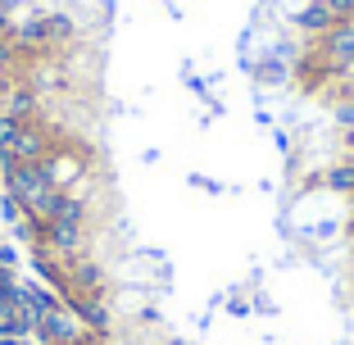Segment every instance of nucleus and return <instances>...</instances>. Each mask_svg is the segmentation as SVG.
Returning <instances> with one entry per match:
<instances>
[{"instance_id": "f03ea898", "label": "nucleus", "mask_w": 354, "mask_h": 345, "mask_svg": "<svg viewBox=\"0 0 354 345\" xmlns=\"http://www.w3.org/2000/svg\"><path fill=\"white\" fill-rule=\"evenodd\" d=\"M32 336H41L46 345H77V341H86L91 332H86V323H82V318H77L73 309H68V304L59 300V304L50 309V314H46L41 323H37V332H32Z\"/></svg>"}, {"instance_id": "20e7f679", "label": "nucleus", "mask_w": 354, "mask_h": 345, "mask_svg": "<svg viewBox=\"0 0 354 345\" xmlns=\"http://www.w3.org/2000/svg\"><path fill=\"white\" fill-rule=\"evenodd\" d=\"M41 168H46V178H50L59 191H73L82 178H91V173H86V155H77V150L59 146V141H55V150L46 155Z\"/></svg>"}, {"instance_id": "9b49d317", "label": "nucleus", "mask_w": 354, "mask_h": 345, "mask_svg": "<svg viewBox=\"0 0 354 345\" xmlns=\"http://www.w3.org/2000/svg\"><path fill=\"white\" fill-rule=\"evenodd\" d=\"M10 173H14V159L0 150V191H5V182H10Z\"/></svg>"}, {"instance_id": "7ed1b4c3", "label": "nucleus", "mask_w": 354, "mask_h": 345, "mask_svg": "<svg viewBox=\"0 0 354 345\" xmlns=\"http://www.w3.org/2000/svg\"><path fill=\"white\" fill-rule=\"evenodd\" d=\"M50 150H55L50 127L37 123V118H28V123L19 127V136H14L10 159H14V164H46V155H50Z\"/></svg>"}, {"instance_id": "f8f14e48", "label": "nucleus", "mask_w": 354, "mask_h": 345, "mask_svg": "<svg viewBox=\"0 0 354 345\" xmlns=\"http://www.w3.org/2000/svg\"><path fill=\"white\" fill-rule=\"evenodd\" d=\"M336 86H341V95H350V91H354V64H350V68H345V77H341V82H336Z\"/></svg>"}, {"instance_id": "dca6fc26", "label": "nucleus", "mask_w": 354, "mask_h": 345, "mask_svg": "<svg viewBox=\"0 0 354 345\" xmlns=\"http://www.w3.org/2000/svg\"><path fill=\"white\" fill-rule=\"evenodd\" d=\"M350 95H354V91H350Z\"/></svg>"}, {"instance_id": "1a4fd4ad", "label": "nucleus", "mask_w": 354, "mask_h": 345, "mask_svg": "<svg viewBox=\"0 0 354 345\" xmlns=\"http://www.w3.org/2000/svg\"><path fill=\"white\" fill-rule=\"evenodd\" d=\"M19 263H23L19 245H10V241H5V245H0V268H19Z\"/></svg>"}, {"instance_id": "39448f33", "label": "nucleus", "mask_w": 354, "mask_h": 345, "mask_svg": "<svg viewBox=\"0 0 354 345\" xmlns=\"http://www.w3.org/2000/svg\"><path fill=\"white\" fill-rule=\"evenodd\" d=\"M291 23L304 32V37H313V41H318V37H327V32H332L341 19L327 10V0H309L304 10H295V19H291Z\"/></svg>"}, {"instance_id": "4468645a", "label": "nucleus", "mask_w": 354, "mask_h": 345, "mask_svg": "<svg viewBox=\"0 0 354 345\" xmlns=\"http://www.w3.org/2000/svg\"><path fill=\"white\" fill-rule=\"evenodd\" d=\"M77 345H95V336H86V341H77Z\"/></svg>"}, {"instance_id": "2eb2a0df", "label": "nucleus", "mask_w": 354, "mask_h": 345, "mask_svg": "<svg viewBox=\"0 0 354 345\" xmlns=\"http://www.w3.org/2000/svg\"><path fill=\"white\" fill-rule=\"evenodd\" d=\"M0 245H5V232H0Z\"/></svg>"}, {"instance_id": "ddd939ff", "label": "nucleus", "mask_w": 354, "mask_h": 345, "mask_svg": "<svg viewBox=\"0 0 354 345\" xmlns=\"http://www.w3.org/2000/svg\"><path fill=\"white\" fill-rule=\"evenodd\" d=\"M19 5H23V0H0V14H5V19H10V14L19 10Z\"/></svg>"}, {"instance_id": "f257e3e1", "label": "nucleus", "mask_w": 354, "mask_h": 345, "mask_svg": "<svg viewBox=\"0 0 354 345\" xmlns=\"http://www.w3.org/2000/svg\"><path fill=\"white\" fill-rule=\"evenodd\" d=\"M5 191L23 205V214H32V218H41V223H50L55 214H59V205H64V191L46 178L41 164H14Z\"/></svg>"}, {"instance_id": "6e6552de", "label": "nucleus", "mask_w": 354, "mask_h": 345, "mask_svg": "<svg viewBox=\"0 0 354 345\" xmlns=\"http://www.w3.org/2000/svg\"><path fill=\"white\" fill-rule=\"evenodd\" d=\"M332 118H336V127L341 132H354V95H341L332 105Z\"/></svg>"}, {"instance_id": "423d86ee", "label": "nucleus", "mask_w": 354, "mask_h": 345, "mask_svg": "<svg viewBox=\"0 0 354 345\" xmlns=\"http://www.w3.org/2000/svg\"><path fill=\"white\" fill-rule=\"evenodd\" d=\"M250 77L254 82H263V86H286V77H291V68L277 59V55H268L263 64H250Z\"/></svg>"}, {"instance_id": "0eeeda50", "label": "nucleus", "mask_w": 354, "mask_h": 345, "mask_svg": "<svg viewBox=\"0 0 354 345\" xmlns=\"http://www.w3.org/2000/svg\"><path fill=\"white\" fill-rule=\"evenodd\" d=\"M323 187L341 191V196H354V173H350V164H336V168H327V173H323Z\"/></svg>"}, {"instance_id": "9d476101", "label": "nucleus", "mask_w": 354, "mask_h": 345, "mask_svg": "<svg viewBox=\"0 0 354 345\" xmlns=\"http://www.w3.org/2000/svg\"><path fill=\"white\" fill-rule=\"evenodd\" d=\"M327 10H332L341 23H350L354 19V0H327Z\"/></svg>"}]
</instances>
